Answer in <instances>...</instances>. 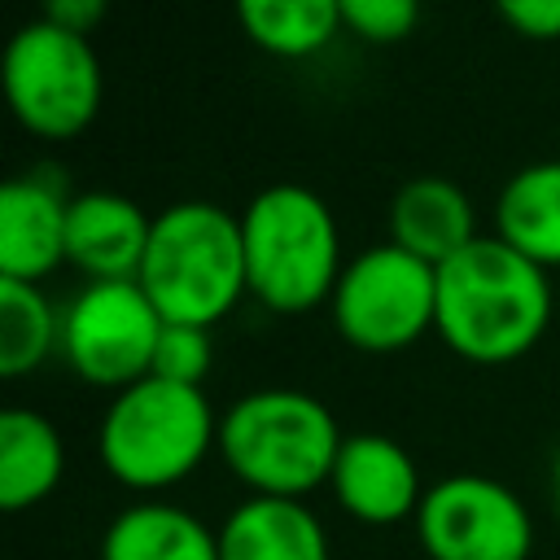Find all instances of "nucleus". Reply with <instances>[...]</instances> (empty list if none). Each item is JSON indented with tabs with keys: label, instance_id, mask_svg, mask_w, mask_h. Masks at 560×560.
<instances>
[{
	"label": "nucleus",
	"instance_id": "obj_11",
	"mask_svg": "<svg viewBox=\"0 0 560 560\" xmlns=\"http://www.w3.org/2000/svg\"><path fill=\"white\" fill-rule=\"evenodd\" d=\"M70 197L57 175L26 171L0 188V276L39 284L66 262Z\"/></svg>",
	"mask_w": 560,
	"mask_h": 560
},
{
	"label": "nucleus",
	"instance_id": "obj_23",
	"mask_svg": "<svg viewBox=\"0 0 560 560\" xmlns=\"http://www.w3.org/2000/svg\"><path fill=\"white\" fill-rule=\"evenodd\" d=\"M109 13V0H44V22L70 31V35H92Z\"/></svg>",
	"mask_w": 560,
	"mask_h": 560
},
{
	"label": "nucleus",
	"instance_id": "obj_20",
	"mask_svg": "<svg viewBox=\"0 0 560 560\" xmlns=\"http://www.w3.org/2000/svg\"><path fill=\"white\" fill-rule=\"evenodd\" d=\"M210 363H214L210 328H197V324H162V337H158L153 372L149 376H162V381L197 385L201 389Z\"/></svg>",
	"mask_w": 560,
	"mask_h": 560
},
{
	"label": "nucleus",
	"instance_id": "obj_7",
	"mask_svg": "<svg viewBox=\"0 0 560 560\" xmlns=\"http://www.w3.org/2000/svg\"><path fill=\"white\" fill-rule=\"evenodd\" d=\"M337 337L363 354H398L433 332L438 267L402 245H368L346 267L328 298Z\"/></svg>",
	"mask_w": 560,
	"mask_h": 560
},
{
	"label": "nucleus",
	"instance_id": "obj_10",
	"mask_svg": "<svg viewBox=\"0 0 560 560\" xmlns=\"http://www.w3.org/2000/svg\"><path fill=\"white\" fill-rule=\"evenodd\" d=\"M328 490L337 508L363 525H398L416 521L424 486L411 451L385 433H350L337 451Z\"/></svg>",
	"mask_w": 560,
	"mask_h": 560
},
{
	"label": "nucleus",
	"instance_id": "obj_12",
	"mask_svg": "<svg viewBox=\"0 0 560 560\" xmlns=\"http://www.w3.org/2000/svg\"><path fill=\"white\" fill-rule=\"evenodd\" d=\"M153 219L122 192H79L66 214V262L88 280H136Z\"/></svg>",
	"mask_w": 560,
	"mask_h": 560
},
{
	"label": "nucleus",
	"instance_id": "obj_14",
	"mask_svg": "<svg viewBox=\"0 0 560 560\" xmlns=\"http://www.w3.org/2000/svg\"><path fill=\"white\" fill-rule=\"evenodd\" d=\"M219 560H332L306 499H241L219 525Z\"/></svg>",
	"mask_w": 560,
	"mask_h": 560
},
{
	"label": "nucleus",
	"instance_id": "obj_13",
	"mask_svg": "<svg viewBox=\"0 0 560 560\" xmlns=\"http://www.w3.org/2000/svg\"><path fill=\"white\" fill-rule=\"evenodd\" d=\"M477 236V210L446 175H416L389 201V241L433 267L468 249Z\"/></svg>",
	"mask_w": 560,
	"mask_h": 560
},
{
	"label": "nucleus",
	"instance_id": "obj_22",
	"mask_svg": "<svg viewBox=\"0 0 560 560\" xmlns=\"http://www.w3.org/2000/svg\"><path fill=\"white\" fill-rule=\"evenodd\" d=\"M494 13L512 35L529 44L560 39V0H494Z\"/></svg>",
	"mask_w": 560,
	"mask_h": 560
},
{
	"label": "nucleus",
	"instance_id": "obj_24",
	"mask_svg": "<svg viewBox=\"0 0 560 560\" xmlns=\"http://www.w3.org/2000/svg\"><path fill=\"white\" fill-rule=\"evenodd\" d=\"M551 499H556V512H560V446H556V459H551Z\"/></svg>",
	"mask_w": 560,
	"mask_h": 560
},
{
	"label": "nucleus",
	"instance_id": "obj_9",
	"mask_svg": "<svg viewBox=\"0 0 560 560\" xmlns=\"http://www.w3.org/2000/svg\"><path fill=\"white\" fill-rule=\"evenodd\" d=\"M416 534L429 560H529L534 521L525 503L486 472H455L424 490Z\"/></svg>",
	"mask_w": 560,
	"mask_h": 560
},
{
	"label": "nucleus",
	"instance_id": "obj_3",
	"mask_svg": "<svg viewBox=\"0 0 560 560\" xmlns=\"http://www.w3.org/2000/svg\"><path fill=\"white\" fill-rule=\"evenodd\" d=\"M136 280L166 324L214 328L249 293L241 214L214 201H175L158 210Z\"/></svg>",
	"mask_w": 560,
	"mask_h": 560
},
{
	"label": "nucleus",
	"instance_id": "obj_8",
	"mask_svg": "<svg viewBox=\"0 0 560 560\" xmlns=\"http://www.w3.org/2000/svg\"><path fill=\"white\" fill-rule=\"evenodd\" d=\"M162 315L140 280H88L61 311V359L96 389H127L153 372Z\"/></svg>",
	"mask_w": 560,
	"mask_h": 560
},
{
	"label": "nucleus",
	"instance_id": "obj_17",
	"mask_svg": "<svg viewBox=\"0 0 560 560\" xmlns=\"http://www.w3.org/2000/svg\"><path fill=\"white\" fill-rule=\"evenodd\" d=\"M494 236L542 271L560 267V158L508 175L494 197Z\"/></svg>",
	"mask_w": 560,
	"mask_h": 560
},
{
	"label": "nucleus",
	"instance_id": "obj_2",
	"mask_svg": "<svg viewBox=\"0 0 560 560\" xmlns=\"http://www.w3.org/2000/svg\"><path fill=\"white\" fill-rule=\"evenodd\" d=\"M346 433L337 416L306 389L267 385L241 394L219 416V459L228 472L267 499H306L328 486Z\"/></svg>",
	"mask_w": 560,
	"mask_h": 560
},
{
	"label": "nucleus",
	"instance_id": "obj_21",
	"mask_svg": "<svg viewBox=\"0 0 560 560\" xmlns=\"http://www.w3.org/2000/svg\"><path fill=\"white\" fill-rule=\"evenodd\" d=\"M341 31L363 44H402L420 22V0H337Z\"/></svg>",
	"mask_w": 560,
	"mask_h": 560
},
{
	"label": "nucleus",
	"instance_id": "obj_4",
	"mask_svg": "<svg viewBox=\"0 0 560 560\" xmlns=\"http://www.w3.org/2000/svg\"><path fill=\"white\" fill-rule=\"evenodd\" d=\"M245 284L271 315H306L341 280V232L306 184H271L241 210Z\"/></svg>",
	"mask_w": 560,
	"mask_h": 560
},
{
	"label": "nucleus",
	"instance_id": "obj_5",
	"mask_svg": "<svg viewBox=\"0 0 560 560\" xmlns=\"http://www.w3.org/2000/svg\"><path fill=\"white\" fill-rule=\"evenodd\" d=\"M219 446V416L206 389L144 376L118 389L96 429V455L105 472L140 494L179 486Z\"/></svg>",
	"mask_w": 560,
	"mask_h": 560
},
{
	"label": "nucleus",
	"instance_id": "obj_16",
	"mask_svg": "<svg viewBox=\"0 0 560 560\" xmlns=\"http://www.w3.org/2000/svg\"><path fill=\"white\" fill-rule=\"evenodd\" d=\"M66 472V446L48 416L31 407L0 411V508L26 512L44 503Z\"/></svg>",
	"mask_w": 560,
	"mask_h": 560
},
{
	"label": "nucleus",
	"instance_id": "obj_18",
	"mask_svg": "<svg viewBox=\"0 0 560 560\" xmlns=\"http://www.w3.org/2000/svg\"><path fill=\"white\" fill-rule=\"evenodd\" d=\"M245 39L280 61H306L341 31L337 0H232Z\"/></svg>",
	"mask_w": 560,
	"mask_h": 560
},
{
	"label": "nucleus",
	"instance_id": "obj_15",
	"mask_svg": "<svg viewBox=\"0 0 560 560\" xmlns=\"http://www.w3.org/2000/svg\"><path fill=\"white\" fill-rule=\"evenodd\" d=\"M101 560H219V529L188 508L144 499L105 525Z\"/></svg>",
	"mask_w": 560,
	"mask_h": 560
},
{
	"label": "nucleus",
	"instance_id": "obj_6",
	"mask_svg": "<svg viewBox=\"0 0 560 560\" xmlns=\"http://www.w3.org/2000/svg\"><path fill=\"white\" fill-rule=\"evenodd\" d=\"M0 79L9 114L39 140L83 136L105 101V70L88 35H70L44 18L9 35Z\"/></svg>",
	"mask_w": 560,
	"mask_h": 560
},
{
	"label": "nucleus",
	"instance_id": "obj_19",
	"mask_svg": "<svg viewBox=\"0 0 560 560\" xmlns=\"http://www.w3.org/2000/svg\"><path fill=\"white\" fill-rule=\"evenodd\" d=\"M61 350V311L39 284L0 276V372L26 376Z\"/></svg>",
	"mask_w": 560,
	"mask_h": 560
},
{
	"label": "nucleus",
	"instance_id": "obj_1",
	"mask_svg": "<svg viewBox=\"0 0 560 560\" xmlns=\"http://www.w3.org/2000/svg\"><path fill=\"white\" fill-rule=\"evenodd\" d=\"M551 306L556 293L538 262L499 236H477L468 249L438 267L433 332L464 363L503 368L542 341Z\"/></svg>",
	"mask_w": 560,
	"mask_h": 560
}]
</instances>
